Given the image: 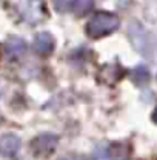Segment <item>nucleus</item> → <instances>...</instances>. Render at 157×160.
<instances>
[{
  "mask_svg": "<svg viewBox=\"0 0 157 160\" xmlns=\"http://www.w3.org/2000/svg\"><path fill=\"white\" fill-rule=\"evenodd\" d=\"M119 25H120V22H119L117 16H114L111 12L100 11V12H96V16L88 22L86 34L91 39H99V37H103V36L116 31Z\"/></svg>",
  "mask_w": 157,
  "mask_h": 160,
  "instance_id": "nucleus-1",
  "label": "nucleus"
},
{
  "mask_svg": "<svg viewBox=\"0 0 157 160\" xmlns=\"http://www.w3.org/2000/svg\"><path fill=\"white\" fill-rule=\"evenodd\" d=\"M57 143H59V137L56 134L46 132V134L37 136L36 139L31 142V149L39 157H48L49 154L54 152Z\"/></svg>",
  "mask_w": 157,
  "mask_h": 160,
  "instance_id": "nucleus-2",
  "label": "nucleus"
},
{
  "mask_svg": "<svg viewBox=\"0 0 157 160\" xmlns=\"http://www.w3.org/2000/svg\"><path fill=\"white\" fill-rule=\"evenodd\" d=\"M19 11L22 17L26 22H39L45 16V9H43V3L40 0H20L19 3Z\"/></svg>",
  "mask_w": 157,
  "mask_h": 160,
  "instance_id": "nucleus-3",
  "label": "nucleus"
},
{
  "mask_svg": "<svg viewBox=\"0 0 157 160\" xmlns=\"http://www.w3.org/2000/svg\"><path fill=\"white\" fill-rule=\"evenodd\" d=\"M20 149V139L16 134H5L0 137V154L11 157Z\"/></svg>",
  "mask_w": 157,
  "mask_h": 160,
  "instance_id": "nucleus-4",
  "label": "nucleus"
},
{
  "mask_svg": "<svg viewBox=\"0 0 157 160\" xmlns=\"http://www.w3.org/2000/svg\"><path fill=\"white\" fill-rule=\"evenodd\" d=\"M34 49L39 54H49L54 49V37L49 32H40L34 40Z\"/></svg>",
  "mask_w": 157,
  "mask_h": 160,
  "instance_id": "nucleus-5",
  "label": "nucleus"
},
{
  "mask_svg": "<svg viewBox=\"0 0 157 160\" xmlns=\"http://www.w3.org/2000/svg\"><path fill=\"white\" fill-rule=\"evenodd\" d=\"M5 49L9 56H20L25 52L26 43H25V40L17 37V36H11L5 43Z\"/></svg>",
  "mask_w": 157,
  "mask_h": 160,
  "instance_id": "nucleus-6",
  "label": "nucleus"
},
{
  "mask_svg": "<svg viewBox=\"0 0 157 160\" xmlns=\"http://www.w3.org/2000/svg\"><path fill=\"white\" fill-rule=\"evenodd\" d=\"M149 77H151V74H149V71H148L146 66H137V68H134L133 72H131V80H133L134 85H137V86L148 85Z\"/></svg>",
  "mask_w": 157,
  "mask_h": 160,
  "instance_id": "nucleus-7",
  "label": "nucleus"
},
{
  "mask_svg": "<svg viewBox=\"0 0 157 160\" xmlns=\"http://www.w3.org/2000/svg\"><path fill=\"white\" fill-rule=\"evenodd\" d=\"M99 77L106 83H116L122 77V69H119L117 66H103Z\"/></svg>",
  "mask_w": 157,
  "mask_h": 160,
  "instance_id": "nucleus-8",
  "label": "nucleus"
},
{
  "mask_svg": "<svg viewBox=\"0 0 157 160\" xmlns=\"http://www.w3.org/2000/svg\"><path fill=\"white\" fill-rule=\"evenodd\" d=\"M71 8L76 16H85L93 8V0H74L71 3Z\"/></svg>",
  "mask_w": 157,
  "mask_h": 160,
  "instance_id": "nucleus-9",
  "label": "nucleus"
},
{
  "mask_svg": "<svg viewBox=\"0 0 157 160\" xmlns=\"http://www.w3.org/2000/svg\"><path fill=\"white\" fill-rule=\"evenodd\" d=\"M94 156H96L97 160H109V157H108V149H105V148H102V146L94 151Z\"/></svg>",
  "mask_w": 157,
  "mask_h": 160,
  "instance_id": "nucleus-10",
  "label": "nucleus"
},
{
  "mask_svg": "<svg viewBox=\"0 0 157 160\" xmlns=\"http://www.w3.org/2000/svg\"><path fill=\"white\" fill-rule=\"evenodd\" d=\"M54 3H56L57 11H60V12L66 11V8H65V6H69V3H68L66 0H54Z\"/></svg>",
  "mask_w": 157,
  "mask_h": 160,
  "instance_id": "nucleus-11",
  "label": "nucleus"
},
{
  "mask_svg": "<svg viewBox=\"0 0 157 160\" xmlns=\"http://www.w3.org/2000/svg\"><path fill=\"white\" fill-rule=\"evenodd\" d=\"M153 120H154V122L157 123V108L154 109V112H153Z\"/></svg>",
  "mask_w": 157,
  "mask_h": 160,
  "instance_id": "nucleus-12",
  "label": "nucleus"
}]
</instances>
